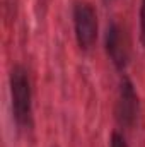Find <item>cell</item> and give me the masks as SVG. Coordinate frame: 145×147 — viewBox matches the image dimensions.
<instances>
[{"mask_svg": "<svg viewBox=\"0 0 145 147\" xmlns=\"http://www.w3.org/2000/svg\"><path fill=\"white\" fill-rule=\"evenodd\" d=\"M140 115V98L137 92V87L133 80L123 74L118 84V94H116V105H114V120L119 128L132 130Z\"/></svg>", "mask_w": 145, "mask_h": 147, "instance_id": "obj_3", "label": "cell"}, {"mask_svg": "<svg viewBox=\"0 0 145 147\" xmlns=\"http://www.w3.org/2000/svg\"><path fill=\"white\" fill-rule=\"evenodd\" d=\"M104 50L109 62L118 72H125L130 63V38L126 28L116 19L109 21L104 31Z\"/></svg>", "mask_w": 145, "mask_h": 147, "instance_id": "obj_4", "label": "cell"}, {"mask_svg": "<svg viewBox=\"0 0 145 147\" xmlns=\"http://www.w3.org/2000/svg\"><path fill=\"white\" fill-rule=\"evenodd\" d=\"M73 36L79 50L87 53L94 48L99 36V21L96 7L87 0H77L72 7Z\"/></svg>", "mask_w": 145, "mask_h": 147, "instance_id": "obj_2", "label": "cell"}, {"mask_svg": "<svg viewBox=\"0 0 145 147\" xmlns=\"http://www.w3.org/2000/svg\"><path fill=\"white\" fill-rule=\"evenodd\" d=\"M104 2H111V0H104Z\"/></svg>", "mask_w": 145, "mask_h": 147, "instance_id": "obj_7", "label": "cell"}, {"mask_svg": "<svg viewBox=\"0 0 145 147\" xmlns=\"http://www.w3.org/2000/svg\"><path fill=\"white\" fill-rule=\"evenodd\" d=\"M109 147H130V146H128L126 137H125L121 132L114 130V132L111 134V139H109Z\"/></svg>", "mask_w": 145, "mask_h": 147, "instance_id": "obj_6", "label": "cell"}, {"mask_svg": "<svg viewBox=\"0 0 145 147\" xmlns=\"http://www.w3.org/2000/svg\"><path fill=\"white\" fill-rule=\"evenodd\" d=\"M138 33H140V43L145 48V0L140 2V12H138Z\"/></svg>", "mask_w": 145, "mask_h": 147, "instance_id": "obj_5", "label": "cell"}, {"mask_svg": "<svg viewBox=\"0 0 145 147\" xmlns=\"http://www.w3.org/2000/svg\"><path fill=\"white\" fill-rule=\"evenodd\" d=\"M9 92H10V113L15 130L26 134L34 125L33 108V82L24 65L15 63L9 74Z\"/></svg>", "mask_w": 145, "mask_h": 147, "instance_id": "obj_1", "label": "cell"}]
</instances>
